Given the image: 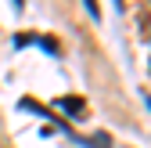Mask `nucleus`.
<instances>
[{
	"instance_id": "nucleus-5",
	"label": "nucleus",
	"mask_w": 151,
	"mask_h": 148,
	"mask_svg": "<svg viewBox=\"0 0 151 148\" xmlns=\"http://www.w3.org/2000/svg\"><path fill=\"white\" fill-rule=\"evenodd\" d=\"M86 4V11H90V18H101V7H97V0H83Z\"/></svg>"
},
{
	"instance_id": "nucleus-3",
	"label": "nucleus",
	"mask_w": 151,
	"mask_h": 148,
	"mask_svg": "<svg viewBox=\"0 0 151 148\" xmlns=\"http://www.w3.org/2000/svg\"><path fill=\"white\" fill-rule=\"evenodd\" d=\"M36 44H40L47 54H54V58L61 54V44H58V40H50V36H36Z\"/></svg>"
},
{
	"instance_id": "nucleus-6",
	"label": "nucleus",
	"mask_w": 151,
	"mask_h": 148,
	"mask_svg": "<svg viewBox=\"0 0 151 148\" xmlns=\"http://www.w3.org/2000/svg\"><path fill=\"white\" fill-rule=\"evenodd\" d=\"M11 4H14V11H22V4H25V0H11Z\"/></svg>"
},
{
	"instance_id": "nucleus-7",
	"label": "nucleus",
	"mask_w": 151,
	"mask_h": 148,
	"mask_svg": "<svg viewBox=\"0 0 151 148\" xmlns=\"http://www.w3.org/2000/svg\"><path fill=\"white\" fill-rule=\"evenodd\" d=\"M144 105H147V108H151V94H144Z\"/></svg>"
},
{
	"instance_id": "nucleus-2",
	"label": "nucleus",
	"mask_w": 151,
	"mask_h": 148,
	"mask_svg": "<svg viewBox=\"0 0 151 148\" xmlns=\"http://www.w3.org/2000/svg\"><path fill=\"white\" fill-rule=\"evenodd\" d=\"M79 144H86V148H111V137L108 134H93V137H83Z\"/></svg>"
},
{
	"instance_id": "nucleus-8",
	"label": "nucleus",
	"mask_w": 151,
	"mask_h": 148,
	"mask_svg": "<svg viewBox=\"0 0 151 148\" xmlns=\"http://www.w3.org/2000/svg\"><path fill=\"white\" fill-rule=\"evenodd\" d=\"M122 4H126V0H115V7H122Z\"/></svg>"
},
{
	"instance_id": "nucleus-1",
	"label": "nucleus",
	"mask_w": 151,
	"mask_h": 148,
	"mask_svg": "<svg viewBox=\"0 0 151 148\" xmlns=\"http://www.w3.org/2000/svg\"><path fill=\"white\" fill-rule=\"evenodd\" d=\"M54 108L65 112L68 119H86V98H79V94H61V98H54Z\"/></svg>"
},
{
	"instance_id": "nucleus-4",
	"label": "nucleus",
	"mask_w": 151,
	"mask_h": 148,
	"mask_svg": "<svg viewBox=\"0 0 151 148\" xmlns=\"http://www.w3.org/2000/svg\"><path fill=\"white\" fill-rule=\"evenodd\" d=\"M29 44H36L32 33H18V36H14V47H29Z\"/></svg>"
}]
</instances>
